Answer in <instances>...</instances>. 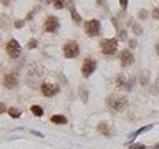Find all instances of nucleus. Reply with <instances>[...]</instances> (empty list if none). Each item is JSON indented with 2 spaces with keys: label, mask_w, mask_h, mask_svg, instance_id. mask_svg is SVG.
Returning <instances> with one entry per match:
<instances>
[{
  "label": "nucleus",
  "mask_w": 159,
  "mask_h": 149,
  "mask_svg": "<svg viewBox=\"0 0 159 149\" xmlns=\"http://www.w3.org/2000/svg\"><path fill=\"white\" fill-rule=\"evenodd\" d=\"M108 106L116 113H121L128 108V98L123 96V94H118V93H113L111 96L108 98Z\"/></svg>",
  "instance_id": "1"
},
{
  "label": "nucleus",
  "mask_w": 159,
  "mask_h": 149,
  "mask_svg": "<svg viewBox=\"0 0 159 149\" xmlns=\"http://www.w3.org/2000/svg\"><path fill=\"white\" fill-rule=\"evenodd\" d=\"M118 50V42L114 38H104L101 42V52L104 55H114Z\"/></svg>",
  "instance_id": "2"
},
{
  "label": "nucleus",
  "mask_w": 159,
  "mask_h": 149,
  "mask_svg": "<svg viewBox=\"0 0 159 149\" xmlns=\"http://www.w3.org/2000/svg\"><path fill=\"white\" fill-rule=\"evenodd\" d=\"M80 52V47L76 42H73V40H70V42H66L63 45V55L66 58H75Z\"/></svg>",
  "instance_id": "3"
},
{
  "label": "nucleus",
  "mask_w": 159,
  "mask_h": 149,
  "mask_svg": "<svg viewBox=\"0 0 159 149\" xmlns=\"http://www.w3.org/2000/svg\"><path fill=\"white\" fill-rule=\"evenodd\" d=\"M84 32H86L88 37H96L101 32V25H99L98 20H88L86 25H84Z\"/></svg>",
  "instance_id": "4"
},
{
  "label": "nucleus",
  "mask_w": 159,
  "mask_h": 149,
  "mask_svg": "<svg viewBox=\"0 0 159 149\" xmlns=\"http://www.w3.org/2000/svg\"><path fill=\"white\" fill-rule=\"evenodd\" d=\"M5 50H7V53H8V56H12V58H18L20 56V45L17 40H13V38H10L7 45H5Z\"/></svg>",
  "instance_id": "5"
},
{
  "label": "nucleus",
  "mask_w": 159,
  "mask_h": 149,
  "mask_svg": "<svg viewBox=\"0 0 159 149\" xmlns=\"http://www.w3.org/2000/svg\"><path fill=\"white\" fill-rule=\"evenodd\" d=\"M94 68H96V61L94 60H91V58H86L83 61V66H81V73H83V76H89V74H93V71H94Z\"/></svg>",
  "instance_id": "6"
},
{
  "label": "nucleus",
  "mask_w": 159,
  "mask_h": 149,
  "mask_svg": "<svg viewBox=\"0 0 159 149\" xmlns=\"http://www.w3.org/2000/svg\"><path fill=\"white\" fill-rule=\"evenodd\" d=\"M58 18L57 17H53V15H50V17L47 18V22H45V32H48V33H53V32H57L58 30Z\"/></svg>",
  "instance_id": "7"
},
{
  "label": "nucleus",
  "mask_w": 159,
  "mask_h": 149,
  "mask_svg": "<svg viewBox=\"0 0 159 149\" xmlns=\"http://www.w3.org/2000/svg\"><path fill=\"white\" fill-rule=\"evenodd\" d=\"M119 61H121L123 66H129V65H133V61H134L133 53L129 52V50H123V52L119 53Z\"/></svg>",
  "instance_id": "8"
},
{
  "label": "nucleus",
  "mask_w": 159,
  "mask_h": 149,
  "mask_svg": "<svg viewBox=\"0 0 159 149\" xmlns=\"http://www.w3.org/2000/svg\"><path fill=\"white\" fill-rule=\"evenodd\" d=\"M17 76H15L13 73H8V74H5L3 76V86L7 88V89H12V88H15L17 86Z\"/></svg>",
  "instance_id": "9"
},
{
  "label": "nucleus",
  "mask_w": 159,
  "mask_h": 149,
  "mask_svg": "<svg viewBox=\"0 0 159 149\" xmlns=\"http://www.w3.org/2000/svg\"><path fill=\"white\" fill-rule=\"evenodd\" d=\"M57 91H58V88L53 86V84H50V83H43V84H42V93H43V96L50 98V96H53Z\"/></svg>",
  "instance_id": "10"
},
{
  "label": "nucleus",
  "mask_w": 159,
  "mask_h": 149,
  "mask_svg": "<svg viewBox=\"0 0 159 149\" xmlns=\"http://www.w3.org/2000/svg\"><path fill=\"white\" fill-rule=\"evenodd\" d=\"M128 83H131V81H128V79L124 78V76H118V78H116V84H118L119 88H126V89H129V88H131V84H128Z\"/></svg>",
  "instance_id": "11"
},
{
  "label": "nucleus",
  "mask_w": 159,
  "mask_h": 149,
  "mask_svg": "<svg viewBox=\"0 0 159 149\" xmlns=\"http://www.w3.org/2000/svg\"><path fill=\"white\" fill-rule=\"evenodd\" d=\"M50 121L55 123V124H65V123H66V118L61 116V114H55V116H52Z\"/></svg>",
  "instance_id": "12"
},
{
  "label": "nucleus",
  "mask_w": 159,
  "mask_h": 149,
  "mask_svg": "<svg viewBox=\"0 0 159 149\" xmlns=\"http://www.w3.org/2000/svg\"><path fill=\"white\" fill-rule=\"evenodd\" d=\"M30 109H32V113L35 114V116H43V108L38 106V104H33Z\"/></svg>",
  "instance_id": "13"
},
{
  "label": "nucleus",
  "mask_w": 159,
  "mask_h": 149,
  "mask_svg": "<svg viewBox=\"0 0 159 149\" xmlns=\"http://www.w3.org/2000/svg\"><path fill=\"white\" fill-rule=\"evenodd\" d=\"M8 114H10L12 118H18L20 114H22V111H20L18 108H10V109H8Z\"/></svg>",
  "instance_id": "14"
},
{
  "label": "nucleus",
  "mask_w": 159,
  "mask_h": 149,
  "mask_svg": "<svg viewBox=\"0 0 159 149\" xmlns=\"http://www.w3.org/2000/svg\"><path fill=\"white\" fill-rule=\"evenodd\" d=\"M52 3H53L57 8H61V7H63V3H65V0H52Z\"/></svg>",
  "instance_id": "15"
},
{
  "label": "nucleus",
  "mask_w": 159,
  "mask_h": 149,
  "mask_svg": "<svg viewBox=\"0 0 159 149\" xmlns=\"http://www.w3.org/2000/svg\"><path fill=\"white\" fill-rule=\"evenodd\" d=\"M71 15H73V20H75V22H76V23L80 22V20H81V18H80V17H78V13H76V12H75V10H71Z\"/></svg>",
  "instance_id": "16"
},
{
  "label": "nucleus",
  "mask_w": 159,
  "mask_h": 149,
  "mask_svg": "<svg viewBox=\"0 0 159 149\" xmlns=\"http://www.w3.org/2000/svg\"><path fill=\"white\" fill-rule=\"evenodd\" d=\"M152 15H154V18H159V8H154Z\"/></svg>",
  "instance_id": "17"
},
{
  "label": "nucleus",
  "mask_w": 159,
  "mask_h": 149,
  "mask_svg": "<svg viewBox=\"0 0 159 149\" xmlns=\"http://www.w3.org/2000/svg\"><path fill=\"white\" fill-rule=\"evenodd\" d=\"M99 131H101V133L108 131V126H104V124H101V126H99Z\"/></svg>",
  "instance_id": "18"
},
{
  "label": "nucleus",
  "mask_w": 159,
  "mask_h": 149,
  "mask_svg": "<svg viewBox=\"0 0 159 149\" xmlns=\"http://www.w3.org/2000/svg\"><path fill=\"white\" fill-rule=\"evenodd\" d=\"M37 47V42H35V40H30V48H35Z\"/></svg>",
  "instance_id": "19"
},
{
  "label": "nucleus",
  "mask_w": 159,
  "mask_h": 149,
  "mask_svg": "<svg viewBox=\"0 0 159 149\" xmlns=\"http://www.w3.org/2000/svg\"><path fill=\"white\" fill-rule=\"evenodd\" d=\"M119 2H121V7H123V8H126V5H128V0H119Z\"/></svg>",
  "instance_id": "20"
},
{
  "label": "nucleus",
  "mask_w": 159,
  "mask_h": 149,
  "mask_svg": "<svg viewBox=\"0 0 159 149\" xmlns=\"http://www.w3.org/2000/svg\"><path fill=\"white\" fill-rule=\"evenodd\" d=\"M131 149H144V146L143 144H136V146H133Z\"/></svg>",
  "instance_id": "21"
},
{
  "label": "nucleus",
  "mask_w": 159,
  "mask_h": 149,
  "mask_svg": "<svg viewBox=\"0 0 159 149\" xmlns=\"http://www.w3.org/2000/svg\"><path fill=\"white\" fill-rule=\"evenodd\" d=\"M156 53H157V56H159V43H156Z\"/></svg>",
  "instance_id": "22"
},
{
  "label": "nucleus",
  "mask_w": 159,
  "mask_h": 149,
  "mask_svg": "<svg viewBox=\"0 0 159 149\" xmlns=\"http://www.w3.org/2000/svg\"><path fill=\"white\" fill-rule=\"evenodd\" d=\"M157 81H159V76H157Z\"/></svg>",
  "instance_id": "23"
}]
</instances>
